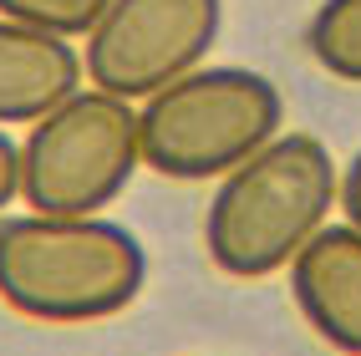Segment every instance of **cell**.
<instances>
[{
    "instance_id": "10",
    "label": "cell",
    "mask_w": 361,
    "mask_h": 356,
    "mask_svg": "<svg viewBox=\"0 0 361 356\" xmlns=\"http://www.w3.org/2000/svg\"><path fill=\"white\" fill-rule=\"evenodd\" d=\"M11 204H20V142L11 128H0V214Z\"/></svg>"
},
{
    "instance_id": "2",
    "label": "cell",
    "mask_w": 361,
    "mask_h": 356,
    "mask_svg": "<svg viewBox=\"0 0 361 356\" xmlns=\"http://www.w3.org/2000/svg\"><path fill=\"white\" fill-rule=\"evenodd\" d=\"M148 285V250L112 214H6L0 305L36 326H97Z\"/></svg>"
},
{
    "instance_id": "3",
    "label": "cell",
    "mask_w": 361,
    "mask_h": 356,
    "mask_svg": "<svg viewBox=\"0 0 361 356\" xmlns=\"http://www.w3.org/2000/svg\"><path fill=\"white\" fill-rule=\"evenodd\" d=\"M285 123L280 87L255 66H194L137 102L142 168L173 183L224 178Z\"/></svg>"
},
{
    "instance_id": "5",
    "label": "cell",
    "mask_w": 361,
    "mask_h": 356,
    "mask_svg": "<svg viewBox=\"0 0 361 356\" xmlns=\"http://www.w3.org/2000/svg\"><path fill=\"white\" fill-rule=\"evenodd\" d=\"M224 31V0H107L77 46L87 87L142 102L209 61Z\"/></svg>"
},
{
    "instance_id": "9",
    "label": "cell",
    "mask_w": 361,
    "mask_h": 356,
    "mask_svg": "<svg viewBox=\"0 0 361 356\" xmlns=\"http://www.w3.org/2000/svg\"><path fill=\"white\" fill-rule=\"evenodd\" d=\"M107 11V0H0V16L20 20V26H36V31H51L66 41H82L97 16Z\"/></svg>"
},
{
    "instance_id": "11",
    "label": "cell",
    "mask_w": 361,
    "mask_h": 356,
    "mask_svg": "<svg viewBox=\"0 0 361 356\" xmlns=\"http://www.w3.org/2000/svg\"><path fill=\"white\" fill-rule=\"evenodd\" d=\"M336 214H341L346 224L361 229V148L341 163V194H336Z\"/></svg>"
},
{
    "instance_id": "1",
    "label": "cell",
    "mask_w": 361,
    "mask_h": 356,
    "mask_svg": "<svg viewBox=\"0 0 361 356\" xmlns=\"http://www.w3.org/2000/svg\"><path fill=\"white\" fill-rule=\"evenodd\" d=\"M341 163L316 133H275L239 168L214 178L204 204V254L229 280L285 275L336 214Z\"/></svg>"
},
{
    "instance_id": "8",
    "label": "cell",
    "mask_w": 361,
    "mask_h": 356,
    "mask_svg": "<svg viewBox=\"0 0 361 356\" xmlns=\"http://www.w3.org/2000/svg\"><path fill=\"white\" fill-rule=\"evenodd\" d=\"M305 51L326 77L361 87V0H321L305 20Z\"/></svg>"
},
{
    "instance_id": "7",
    "label": "cell",
    "mask_w": 361,
    "mask_h": 356,
    "mask_svg": "<svg viewBox=\"0 0 361 356\" xmlns=\"http://www.w3.org/2000/svg\"><path fill=\"white\" fill-rule=\"evenodd\" d=\"M87 87L82 46L0 16V128H31Z\"/></svg>"
},
{
    "instance_id": "6",
    "label": "cell",
    "mask_w": 361,
    "mask_h": 356,
    "mask_svg": "<svg viewBox=\"0 0 361 356\" xmlns=\"http://www.w3.org/2000/svg\"><path fill=\"white\" fill-rule=\"evenodd\" d=\"M290 300L310 336L341 356H361V229L331 219L285 270Z\"/></svg>"
},
{
    "instance_id": "4",
    "label": "cell",
    "mask_w": 361,
    "mask_h": 356,
    "mask_svg": "<svg viewBox=\"0 0 361 356\" xmlns=\"http://www.w3.org/2000/svg\"><path fill=\"white\" fill-rule=\"evenodd\" d=\"M137 168V107L102 87H77L20 137V204L36 214H107Z\"/></svg>"
}]
</instances>
